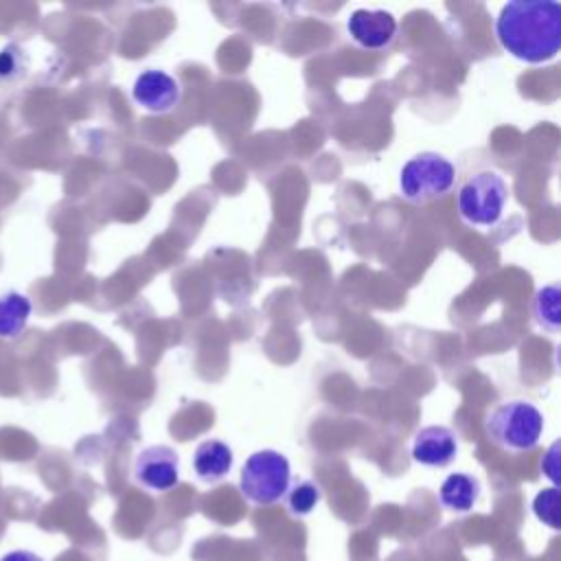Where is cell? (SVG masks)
I'll use <instances>...</instances> for the list:
<instances>
[{
	"label": "cell",
	"mask_w": 561,
	"mask_h": 561,
	"mask_svg": "<svg viewBox=\"0 0 561 561\" xmlns=\"http://www.w3.org/2000/svg\"><path fill=\"white\" fill-rule=\"evenodd\" d=\"M500 46L524 64H548L561 48V4L557 0H511L495 18Z\"/></svg>",
	"instance_id": "cell-1"
},
{
	"label": "cell",
	"mask_w": 561,
	"mask_h": 561,
	"mask_svg": "<svg viewBox=\"0 0 561 561\" xmlns=\"http://www.w3.org/2000/svg\"><path fill=\"white\" fill-rule=\"evenodd\" d=\"M484 430L489 440L504 451H530L543 434V414L526 399H508L489 410Z\"/></svg>",
	"instance_id": "cell-2"
},
{
	"label": "cell",
	"mask_w": 561,
	"mask_h": 561,
	"mask_svg": "<svg viewBox=\"0 0 561 561\" xmlns=\"http://www.w3.org/2000/svg\"><path fill=\"white\" fill-rule=\"evenodd\" d=\"M508 202V186L504 175L493 169L471 173L456 193L458 215L467 226L493 228L500 224Z\"/></svg>",
	"instance_id": "cell-3"
},
{
	"label": "cell",
	"mask_w": 561,
	"mask_h": 561,
	"mask_svg": "<svg viewBox=\"0 0 561 561\" xmlns=\"http://www.w3.org/2000/svg\"><path fill=\"white\" fill-rule=\"evenodd\" d=\"M456 184V167L438 151H421L408 158L399 171V193L410 204L443 199Z\"/></svg>",
	"instance_id": "cell-4"
},
{
	"label": "cell",
	"mask_w": 561,
	"mask_h": 561,
	"mask_svg": "<svg viewBox=\"0 0 561 561\" xmlns=\"http://www.w3.org/2000/svg\"><path fill=\"white\" fill-rule=\"evenodd\" d=\"M289 482V460L276 449H259L250 454L239 473V491L245 500L259 506H270L283 500Z\"/></svg>",
	"instance_id": "cell-5"
},
{
	"label": "cell",
	"mask_w": 561,
	"mask_h": 561,
	"mask_svg": "<svg viewBox=\"0 0 561 561\" xmlns=\"http://www.w3.org/2000/svg\"><path fill=\"white\" fill-rule=\"evenodd\" d=\"M131 473L149 491H169L180 482V456L169 445H149L136 454Z\"/></svg>",
	"instance_id": "cell-6"
},
{
	"label": "cell",
	"mask_w": 561,
	"mask_h": 561,
	"mask_svg": "<svg viewBox=\"0 0 561 561\" xmlns=\"http://www.w3.org/2000/svg\"><path fill=\"white\" fill-rule=\"evenodd\" d=\"M180 81L160 68L142 70L131 85V99L136 101V105L151 114L173 112L180 103Z\"/></svg>",
	"instance_id": "cell-7"
},
{
	"label": "cell",
	"mask_w": 561,
	"mask_h": 561,
	"mask_svg": "<svg viewBox=\"0 0 561 561\" xmlns=\"http://www.w3.org/2000/svg\"><path fill=\"white\" fill-rule=\"evenodd\" d=\"M351 39L368 50H381L397 35V18L386 9H355L346 20Z\"/></svg>",
	"instance_id": "cell-8"
},
{
	"label": "cell",
	"mask_w": 561,
	"mask_h": 561,
	"mask_svg": "<svg viewBox=\"0 0 561 561\" xmlns=\"http://www.w3.org/2000/svg\"><path fill=\"white\" fill-rule=\"evenodd\" d=\"M410 454L423 467H447L458 456V436L447 425H423L412 436Z\"/></svg>",
	"instance_id": "cell-9"
},
{
	"label": "cell",
	"mask_w": 561,
	"mask_h": 561,
	"mask_svg": "<svg viewBox=\"0 0 561 561\" xmlns=\"http://www.w3.org/2000/svg\"><path fill=\"white\" fill-rule=\"evenodd\" d=\"M232 462H234V456L230 445L219 438L202 440L193 451L195 476L206 484H215L224 480L230 473Z\"/></svg>",
	"instance_id": "cell-10"
},
{
	"label": "cell",
	"mask_w": 561,
	"mask_h": 561,
	"mask_svg": "<svg viewBox=\"0 0 561 561\" xmlns=\"http://www.w3.org/2000/svg\"><path fill=\"white\" fill-rule=\"evenodd\" d=\"M478 497H480V482H478V478H473L471 473H465V471L449 473L438 489L440 504L454 513L471 511L476 506Z\"/></svg>",
	"instance_id": "cell-11"
},
{
	"label": "cell",
	"mask_w": 561,
	"mask_h": 561,
	"mask_svg": "<svg viewBox=\"0 0 561 561\" xmlns=\"http://www.w3.org/2000/svg\"><path fill=\"white\" fill-rule=\"evenodd\" d=\"M33 313V302L26 294L9 289L0 294V340H18Z\"/></svg>",
	"instance_id": "cell-12"
},
{
	"label": "cell",
	"mask_w": 561,
	"mask_h": 561,
	"mask_svg": "<svg viewBox=\"0 0 561 561\" xmlns=\"http://www.w3.org/2000/svg\"><path fill=\"white\" fill-rule=\"evenodd\" d=\"M561 287L559 283L543 285L533 296V318L537 327L557 333L561 327Z\"/></svg>",
	"instance_id": "cell-13"
},
{
	"label": "cell",
	"mask_w": 561,
	"mask_h": 561,
	"mask_svg": "<svg viewBox=\"0 0 561 561\" xmlns=\"http://www.w3.org/2000/svg\"><path fill=\"white\" fill-rule=\"evenodd\" d=\"M320 497H322L320 486L316 482H311V480H298L285 493V502H287L289 513L298 515V517L309 515L318 506Z\"/></svg>",
	"instance_id": "cell-14"
},
{
	"label": "cell",
	"mask_w": 561,
	"mask_h": 561,
	"mask_svg": "<svg viewBox=\"0 0 561 561\" xmlns=\"http://www.w3.org/2000/svg\"><path fill=\"white\" fill-rule=\"evenodd\" d=\"M533 513L537 515V519L541 524L550 526L552 530H559L561 528V491H559V486L541 489L533 500Z\"/></svg>",
	"instance_id": "cell-15"
},
{
	"label": "cell",
	"mask_w": 561,
	"mask_h": 561,
	"mask_svg": "<svg viewBox=\"0 0 561 561\" xmlns=\"http://www.w3.org/2000/svg\"><path fill=\"white\" fill-rule=\"evenodd\" d=\"M28 70V57L24 48L15 42H9L0 48V81L2 83H15L20 81Z\"/></svg>",
	"instance_id": "cell-16"
},
{
	"label": "cell",
	"mask_w": 561,
	"mask_h": 561,
	"mask_svg": "<svg viewBox=\"0 0 561 561\" xmlns=\"http://www.w3.org/2000/svg\"><path fill=\"white\" fill-rule=\"evenodd\" d=\"M559 449H561V443L554 440V443L548 447L546 456L541 458V473L552 480V486H559V484H561V476H559V471H561Z\"/></svg>",
	"instance_id": "cell-17"
},
{
	"label": "cell",
	"mask_w": 561,
	"mask_h": 561,
	"mask_svg": "<svg viewBox=\"0 0 561 561\" xmlns=\"http://www.w3.org/2000/svg\"><path fill=\"white\" fill-rule=\"evenodd\" d=\"M0 561H44V559L28 550H13V552H7Z\"/></svg>",
	"instance_id": "cell-18"
}]
</instances>
